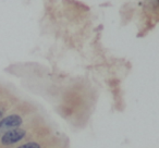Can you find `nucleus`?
<instances>
[{
  "label": "nucleus",
  "instance_id": "1",
  "mask_svg": "<svg viewBox=\"0 0 159 148\" xmlns=\"http://www.w3.org/2000/svg\"><path fill=\"white\" fill-rule=\"evenodd\" d=\"M26 135V132L23 128H12L9 130L2 135L1 137V143L3 145H12L16 144L18 141H20L21 139H23Z\"/></svg>",
  "mask_w": 159,
  "mask_h": 148
},
{
  "label": "nucleus",
  "instance_id": "2",
  "mask_svg": "<svg viewBox=\"0 0 159 148\" xmlns=\"http://www.w3.org/2000/svg\"><path fill=\"white\" fill-rule=\"evenodd\" d=\"M22 124V118L18 114H11L0 120V130L18 128Z\"/></svg>",
  "mask_w": 159,
  "mask_h": 148
},
{
  "label": "nucleus",
  "instance_id": "3",
  "mask_svg": "<svg viewBox=\"0 0 159 148\" xmlns=\"http://www.w3.org/2000/svg\"><path fill=\"white\" fill-rule=\"evenodd\" d=\"M18 148H42V146L38 143H35V141H30V143H26L24 145L19 146Z\"/></svg>",
  "mask_w": 159,
  "mask_h": 148
},
{
  "label": "nucleus",
  "instance_id": "4",
  "mask_svg": "<svg viewBox=\"0 0 159 148\" xmlns=\"http://www.w3.org/2000/svg\"><path fill=\"white\" fill-rule=\"evenodd\" d=\"M2 115H3V111L1 110V109H0V120L2 119Z\"/></svg>",
  "mask_w": 159,
  "mask_h": 148
}]
</instances>
